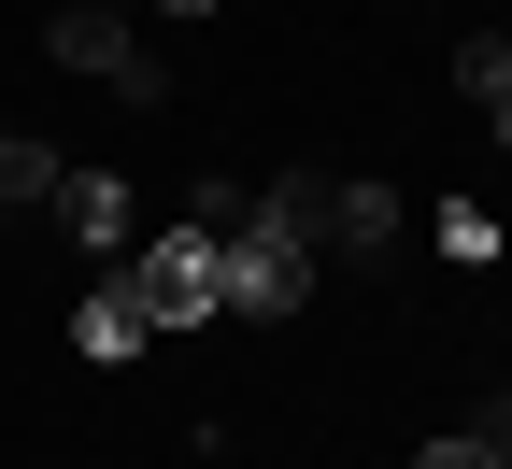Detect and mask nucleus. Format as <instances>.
I'll list each match as a JSON object with an SVG mask.
<instances>
[{"label":"nucleus","mask_w":512,"mask_h":469,"mask_svg":"<svg viewBox=\"0 0 512 469\" xmlns=\"http://www.w3.org/2000/svg\"><path fill=\"white\" fill-rule=\"evenodd\" d=\"M114 285H128V313H143L157 342H185V327L228 313V285H214V228H157V242H128Z\"/></svg>","instance_id":"obj_1"},{"label":"nucleus","mask_w":512,"mask_h":469,"mask_svg":"<svg viewBox=\"0 0 512 469\" xmlns=\"http://www.w3.org/2000/svg\"><path fill=\"white\" fill-rule=\"evenodd\" d=\"M214 285H228V313L285 327V313H299V285H313V256H299V242H271V228H214Z\"/></svg>","instance_id":"obj_2"},{"label":"nucleus","mask_w":512,"mask_h":469,"mask_svg":"<svg viewBox=\"0 0 512 469\" xmlns=\"http://www.w3.org/2000/svg\"><path fill=\"white\" fill-rule=\"evenodd\" d=\"M43 57H57V72H100V86H128V57H143V43H128V0H57Z\"/></svg>","instance_id":"obj_3"},{"label":"nucleus","mask_w":512,"mask_h":469,"mask_svg":"<svg viewBox=\"0 0 512 469\" xmlns=\"http://www.w3.org/2000/svg\"><path fill=\"white\" fill-rule=\"evenodd\" d=\"M43 214H57V228H72V242L100 256V271H114V256H128V242H143V228H128V185H114V171H57V199H43Z\"/></svg>","instance_id":"obj_4"},{"label":"nucleus","mask_w":512,"mask_h":469,"mask_svg":"<svg viewBox=\"0 0 512 469\" xmlns=\"http://www.w3.org/2000/svg\"><path fill=\"white\" fill-rule=\"evenodd\" d=\"M242 228H271V242H299V256H313V242H328V185H313V171L256 185V199H242Z\"/></svg>","instance_id":"obj_5"},{"label":"nucleus","mask_w":512,"mask_h":469,"mask_svg":"<svg viewBox=\"0 0 512 469\" xmlns=\"http://www.w3.org/2000/svg\"><path fill=\"white\" fill-rule=\"evenodd\" d=\"M328 242L342 256H384V242H399V185H328Z\"/></svg>","instance_id":"obj_6"},{"label":"nucleus","mask_w":512,"mask_h":469,"mask_svg":"<svg viewBox=\"0 0 512 469\" xmlns=\"http://www.w3.org/2000/svg\"><path fill=\"white\" fill-rule=\"evenodd\" d=\"M72 342H86V356L114 370V356H143V342H157V327H143V313H128V285H86V313H72Z\"/></svg>","instance_id":"obj_7"},{"label":"nucleus","mask_w":512,"mask_h":469,"mask_svg":"<svg viewBox=\"0 0 512 469\" xmlns=\"http://www.w3.org/2000/svg\"><path fill=\"white\" fill-rule=\"evenodd\" d=\"M456 86L484 100V128L512 143V43H498V29H470V43H456Z\"/></svg>","instance_id":"obj_8"},{"label":"nucleus","mask_w":512,"mask_h":469,"mask_svg":"<svg viewBox=\"0 0 512 469\" xmlns=\"http://www.w3.org/2000/svg\"><path fill=\"white\" fill-rule=\"evenodd\" d=\"M427 228H441V256H456V271H484V256H498V214H484V199H441Z\"/></svg>","instance_id":"obj_9"},{"label":"nucleus","mask_w":512,"mask_h":469,"mask_svg":"<svg viewBox=\"0 0 512 469\" xmlns=\"http://www.w3.org/2000/svg\"><path fill=\"white\" fill-rule=\"evenodd\" d=\"M29 199H57V157L15 128V143H0V214H29Z\"/></svg>","instance_id":"obj_10"},{"label":"nucleus","mask_w":512,"mask_h":469,"mask_svg":"<svg viewBox=\"0 0 512 469\" xmlns=\"http://www.w3.org/2000/svg\"><path fill=\"white\" fill-rule=\"evenodd\" d=\"M470 455H484V469H512V398H498L484 427H470Z\"/></svg>","instance_id":"obj_11"},{"label":"nucleus","mask_w":512,"mask_h":469,"mask_svg":"<svg viewBox=\"0 0 512 469\" xmlns=\"http://www.w3.org/2000/svg\"><path fill=\"white\" fill-rule=\"evenodd\" d=\"M413 469H484V455H470V441H427V455H413Z\"/></svg>","instance_id":"obj_12"},{"label":"nucleus","mask_w":512,"mask_h":469,"mask_svg":"<svg viewBox=\"0 0 512 469\" xmlns=\"http://www.w3.org/2000/svg\"><path fill=\"white\" fill-rule=\"evenodd\" d=\"M157 15H214V0H157Z\"/></svg>","instance_id":"obj_13"},{"label":"nucleus","mask_w":512,"mask_h":469,"mask_svg":"<svg viewBox=\"0 0 512 469\" xmlns=\"http://www.w3.org/2000/svg\"><path fill=\"white\" fill-rule=\"evenodd\" d=\"M0 143H15V128H0Z\"/></svg>","instance_id":"obj_14"}]
</instances>
